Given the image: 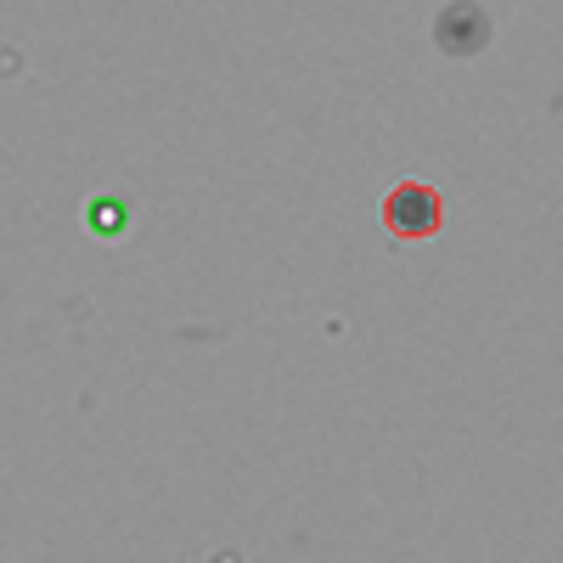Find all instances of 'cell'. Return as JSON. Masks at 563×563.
I'll return each instance as SVG.
<instances>
[{"label":"cell","instance_id":"7a4b0ae2","mask_svg":"<svg viewBox=\"0 0 563 563\" xmlns=\"http://www.w3.org/2000/svg\"><path fill=\"white\" fill-rule=\"evenodd\" d=\"M429 34H434V45L445 57H479L490 45V34H496V23H490V12L479 7V0H445V7L434 12V23H429Z\"/></svg>","mask_w":563,"mask_h":563},{"label":"cell","instance_id":"3957f363","mask_svg":"<svg viewBox=\"0 0 563 563\" xmlns=\"http://www.w3.org/2000/svg\"><path fill=\"white\" fill-rule=\"evenodd\" d=\"M79 225H85L97 243H124L130 231H135V209H130V198H119V192H97V198H85Z\"/></svg>","mask_w":563,"mask_h":563},{"label":"cell","instance_id":"6da1fadb","mask_svg":"<svg viewBox=\"0 0 563 563\" xmlns=\"http://www.w3.org/2000/svg\"><path fill=\"white\" fill-rule=\"evenodd\" d=\"M378 220H384V231L395 243H429L445 225V198L429 180H395L384 192V203H378Z\"/></svg>","mask_w":563,"mask_h":563}]
</instances>
